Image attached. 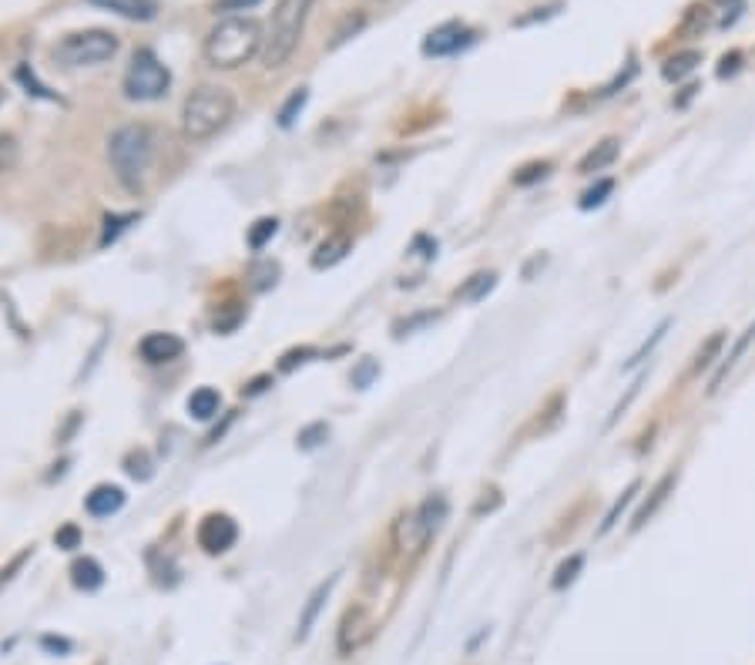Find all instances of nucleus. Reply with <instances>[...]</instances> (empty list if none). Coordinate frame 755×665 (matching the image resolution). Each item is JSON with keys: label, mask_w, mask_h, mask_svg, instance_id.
Returning a JSON list of instances; mask_svg holds the SVG:
<instances>
[{"label": "nucleus", "mask_w": 755, "mask_h": 665, "mask_svg": "<svg viewBox=\"0 0 755 665\" xmlns=\"http://www.w3.org/2000/svg\"><path fill=\"white\" fill-rule=\"evenodd\" d=\"M262 48H266V34H262V24L256 17L229 14L209 31L202 51L212 68L235 71L242 68V64H249L256 54H262Z\"/></svg>", "instance_id": "nucleus-1"}, {"label": "nucleus", "mask_w": 755, "mask_h": 665, "mask_svg": "<svg viewBox=\"0 0 755 665\" xmlns=\"http://www.w3.org/2000/svg\"><path fill=\"white\" fill-rule=\"evenodd\" d=\"M235 118V95L222 84H198L182 105V135L188 142H209Z\"/></svg>", "instance_id": "nucleus-2"}, {"label": "nucleus", "mask_w": 755, "mask_h": 665, "mask_svg": "<svg viewBox=\"0 0 755 665\" xmlns=\"http://www.w3.org/2000/svg\"><path fill=\"white\" fill-rule=\"evenodd\" d=\"M155 131L148 125H121L108 138V162L125 189H141L151 162H155Z\"/></svg>", "instance_id": "nucleus-3"}, {"label": "nucleus", "mask_w": 755, "mask_h": 665, "mask_svg": "<svg viewBox=\"0 0 755 665\" xmlns=\"http://www.w3.org/2000/svg\"><path fill=\"white\" fill-rule=\"evenodd\" d=\"M313 7H316V0H279L276 4L272 21H269L266 48H262V64H266L269 71L286 68L289 58L296 54Z\"/></svg>", "instance_id": "nucleus-4"}, {"label": "nucleus", "mask_w": 755, "mask_h": 665, "mask_svg": "<svg viewBox=\"0 0 755 665\" xmlns=\"http://www.w3.org/2000/svg\"><path fill=\"white\" fill-rule=\"evenodd\" d=\"M118 54V37L111 31H74L54 44V58L68 68H91Z\"/></svg>", "instance_id": "nucleus-5"}, {"label": "nucleus", "mask_w": 755, "mask_h": 665, "mask_svg": "<svg viewBox=\"0 0 755 665\" xmlns=\"http://www.w3.org/2000/svg\"><path fill=\"white\" fill-rule=\"evenodd\" d=\"M172 88V74L162 61H158L155 51H138L131 58L125 81H121V91H125L128 101H158L165 91Z\"/></svg>", "instance_id": "nucleus-6"}, {"label": "nucleus", "mask_w": 755, "mask_h": 665, "mask_svg": "<svg viewBox=\"0 0 755 665\" xmlns=\"http://www.w3.org/2000/svg\"><path fill=\"white\" fill-rule=\"evenodd\" d=\"M474 37L477 34L460 21L440 24L437 31H430L427 41H423V54H427V58H447V54H457L464 51L467 44H474Z\"/></svg>", "instance_id": "nucleus-7"}, {"label": "nucleus", "mask_w": 755, "mask_h": 665, "mask_svg": "<svg viewBox=\"0 0 755 665\" xmlns=\"http://www.w3.org/2000/svg\"><path fill=\"white\" fill-rule=\"evenodd\" d=\"M235 538H239V528L229 514H205L202 524H198V545H202L209 555H225Z\"/></svg>", "instance_id": "nucleus-8"}, {"label": "nucleus", "mask_w": 755, "mask_h": 665, "mask_svg": "<svg viewBox=\"0 0 755 665\" xmlns=\"http://www.w3.org/2000/svg\"><path fill=\"white\" fill-rule=\"evenodd\" d=\"M433 535L427 531V524L420 521V514L417 511H407V514H400L396 518V524H393V548L400 551V555H410V558H417L423 548H427V541H430Z\"/></svg>", "instance_id": "nucleus-9"}, {"label": "nucleus", "mask_w": 755, "mask_h": 665, "mask_svg": "<svg viewBox=\"0 0 755 665\" xmlns=\"http://www.w3.org/2000/svg\"><path fill=\"white\" fill-rule=\"evenodd\" d=\"M373 639V618L366 608H349L343 615V625H339V652L349 655L356 649H363L366 642Z\"/></svg>", "instance_id": "nucleus-10"}, {"label": "nucleus", "mask_w": 755, "mask_h": 665, "mask_svg": "<svg viewBox=\"0 0 755 665\" xmlns=\"http://www.w3.org/2000/svg\"><path fill=\"white\" fill-rule=\"evenodd\" d=\"M185 353V343L182 336L175 333H148L145 340L138 343V357L151 363V367H158V363H172Z\"/></svg>", "instance_id": "nucleus-11"}, {"label": "nucleus", "mask_w": 755, "mask_h": 665, "mask_svg": "<svg viewBox=\"0 0 755 665\" xmlns=\"http://www.w3.org/2000/svg\"><path fill=\"white\" fill-rule=\"evenodd\" d=\"M84 508H88V514H94V518H111V514L125 508V491L115 484H98L88 498H84Z\"/></svg>", "instance_id": "nucleus-12"}, {"label": "nucleus", "mask_w": 755, "mask_h": 665, "mask_svg": "<svg viewBox=\"0 0 755 665\" xmlns=\"http://www.w3.org/2000/svg\"><path fill=\"white\" fill-rule=\"evenodd\" d=\"M618 155H621V142H618V138H604V142H598L588 155L581 158V162H578V172H581V175L604 172L608 165L618 162Z\"/></svg>", "instance_id": "nucleus-13"}, {"label": "nucleus", "mask_w": 755, "mask_h": 665, "mask_svg": "<svg viewBox=\"0 0 755 665\" xmlns=\"http://www.w3.org/2000/svg\"><path fill=\"white\" fill-rule=\"evenodd\" d=\"M94 7H105V11L128 17V21H151L158 14V0H91Z\"/></svg>", "instance_id": "nucleus-14"}, {"label": "nucleus", "mask_w": 755, "mask_h": 665, "mask_svg": "<svg viewBox=\"0 0 755 665\" xmlns=\"http://www.w3.org/2000/svg\"><path fill=\"white\" fill-rule=\"evenodd\" d=\"M349 252H353V239L343 236V232H336V236H329L323 246L316 249L313 256V269H333L336 262H343Z\"/></svg>", "instance_id": "nucleus-15"}, {"label": "nucleus", "mask_w": 755, "mask_h": 665, "mask_svg": "<svg viewBox=\"0 0 755 665\" xmlns=\"http://www.w3.org/2000/svg\"><path fill=\"white\" fill-rule=\"evenodd\" d=\"M333 585H336V575L326 578L323 585H316V592L309 595V602H306V608H302V615H299V639H306V635L313 632V625H316L319 612H323V605H326L329 592H333Z\"/></svg>", "instance_id": "nucleus-16"}, {"label": "nucleus", "mask_w": 755, "mask_h": 665, "mask_svg": "<svg viewBox=\"0 0 755 665\" xmlns=\"http://www.w3.org/2000/svg\"><path fill=\"white\" fill-rule=\"evenodd\" d=\"M675 481H678L675 474H665L662 481H658L655 487H651V498H648L645 504H641V511L635 514V521H631V528H641V524H648L651 518H655L658 508H662V504L668 501V494H672Z\"/></svg>", "instance_id": "nucleus-17"}, {"label": "nucleus", "mask_w": 755, "mask_h": 665, "mask_svg": "<svg viewBox=\"0 0 755 665\" xmlns=\"http://www.w3.org/2000/svg\"><path fill=\"white\" fill-rule=\"evenodd\" d=\"M71 582L81 588V592H94V588L105 585V568L94 558H78L71 565Z\"/></svg>", "instance_id": "nucleus-18"}, {"label": "nucleus", "mask_w": 755, "mask_h": 665, "mask_svg": "<svg viewBox=\"0 0 755 665\" xmlns=\"http://www.w3.org/2000/svg\"><path fill=\"white\" fill-rule=\"evenodd\" d=\"M222 407V397L219 390L212 387H198L192 397H188V414H192L195 420H212L215 414H219Z\"/></svg>", "instance_id": "nucleus-19"}, {"label": "nucleus", "mask_w": 755, "mask_h": 665, "mask_svg": "<svg viewBox=\"0 0 755 665\" xmlns=\"http://www.w3.org/2000/svg\"><path fill=\"white\" fill-rule=\"evenodd\" d=\"M698 64H702V54L698 51H682V54H672L665 64H662V74L668 81H682V78H688Z\"/></svg>", "instance_id": "nucleus-20"}, {"label": "nucleus", "mask_w": 755, "mask_h": 665, "mask_svg": "<svg viewBox=\"0 0 755 665\" xmlns=\"http://www.w3.org/2000/svg\"><path fill=\"white\" fill-rule=\"evenodd\" d=\"M494 286H497V273H477L457 289V299H464V303H477V299H484Z\"/></svg>", "instance_id": "nucleus-21"}, {"label": "nucleus", "mask_w": 755, "mask_h": 665, "mask_svg": "<svg viewBox=\"0 0 755 665\" xmlns=\"http://www.w3.org/2000/svg\"><path fill=\"white\" fill-rule=\"evenodd\" d=\"M417 514H420V521L427 524L430 535H437L440 524H443V518H447V501H443L440 494H433V498H427V501L420 504Z\"/></svg>", "instance_id": "nucleus-22"}, {"label": "nucleus", "mask_w": 755, "mask_h": 665, "mask_svg": "<svg viewBox=\"0 0 755 665\" xmlns=\"http://www.w3.org/2000/svg\"><path fill=\"white\" fill-rule=\"evenodd\" d=\"M722 343H725V333H715V336H709V340H705V346L695 353V360H692V377H698V373H705L715 360H719Z\"/></svg>", "instance_id": "nucleus-23"}, {"label": "nucleus", "mask_w": 755, "mask_h": 665, "mask_svg": "<svg viewBox=\"0 0 755 665\" xmlns=\"http://www.w3.org/2000/svg\"><path fill=\"white\" fill-rule=\"evenodd\" d=\"M752 340H755V323L749 326V330H745V333H742V340H739V343H735V350L729 353V357H725V363H722V370H719V373H715V380H712V387H709V393H715V390H719V387H722V380H725V377H729V370L735 367V363H739V357H742V353H745V350H749V343H752Z\"/></svg>", "instance_id": "nucleus-24"}, {"label": "nucleus", "mask_w": 755, "mask_h": 665, "mask_svg": "<svg viewBox=\"0 0 755 665\" xmlns=\"http://www.w3.org/2000/svg\"><path fill=\"white\" fill-rule=\"evenodd\" d=\"M306 101H309V91H306V88L292 91L286 105L279 108V125H282V128H292V125H296V118L302 115V108H306Z\"/></svg>", "instance_id": "nucleus-25"}, {"label": "nucleus", "mask_w": 755, "mask_h": 665, "mask_svg": "<svg viewBox=\"0 0 755 665\" xmlns=\"http://www.w3.org/2000/svg\"><path fill=\"white\" fill-rule=\"evenodd\" d=\"M638 487H641L638 481H631V484H628V491H625V494H621V498H618L615 504H611V511H608V514H604V524H601V535H604V531H611V528H615V524H618V514H621V511H625V508H628V504H631V501H635Z\"/></svg>", "instance_id": "nucleus-26"}, {"label": "nucleus", "mask_w": 755, "mask_h": 665, "mask_svg": "<svg viewBox=\"0 0 755 665\" xmlns=\"http://www.w3.org/2000/svg\"><path fill=\"white\" fill-rule=\"evenodd\" d=\"M276 232H279V222L276 219H259L256 226L249 229V246L256 249V252L266 249V242L276 236Z\"/></svg>", "instance_id": "nucleus-27"}, {"label": "nucleus", "mask_w": 755, "mask_h": 665, "mask_svg": "<svg viewBox=\"0 0 755 665\" xmlns=\"http://www.w3.org/2000/svg\"><path fill=\"white\" fill-rule=\"evenodd\" d=\"M611 192H615V182H611V179H601L598 185H594V189H588V192L581 195V209H584V212H588V209H598V205H604V199H608Z\"/></svg>", "instance_id": "nucleus-28"}, {"label": "nucleus", "mask_w": 755, "mask_h": 665, "mask_svg": "<svg viewBox=\"0 0 755 665\" xmlns=\"http://www.w3.org/2000/svg\"><path fill=\"white\" fill-rule=\"evenodd\" d=\"M125 471L135 477V481H148L151 477V461H148V454L145 451H131L128 457H125Z\"/></svg>", "instance_id": "nucleus-29"}, {"label": "nucleus", "mask_w": 755, "mask_h": 665, "mask_svg": "<svg viewBox=\"0 0 755 665\" xmlns=\"http://www.w3.org/2000/svg\"><path fill=\"white\" fill-rule=\"evenodd\" d=\"M547 175H551V162H531L514 175V182L517 185H531L537 179H547Z\"/></svg>", "instance_id": "nucleus-30"}, {"label": "nucleus", "mask_w": 755, "mask_h": 665, "mask_svg": "<svg viewBox=\"0 0 755 665\" xmlns=\"http://www.w3.org/2000/svg\"><path fill=\"white\" fill-rule=\"evenodd\" d=\"M17 155H21V152H17L14 138L11 135H0V175L11 172V168L17 165Z\"/></svg>", "instance_id": "nucleus-31"}, {"label": "nucleus", "mask_w": 755, "mask_h": 665, "mask_svg": "<svg viewBox=\"0 0 755 665\" xmlns=\"http://www.w3.org/2000/svg\"><path fill=\"white\" fill-rule=\"evenodd\" d=\"M326 437H329V427L326 424H313V427H306L299 434V447H302V451H313V447L323 444Z\"/></svg>", "instance_id": "nucleus-32"}, {"label": "nucleus", "mask_w": 755, "mask_h": 665, "mask_svg": "<svg viewBox=\"0 0 755 665\" xmlns=\"http://www.w3.org/2000/svg\"><path fill=\"white\" fill-rule=\"evenodd\" d=\"M665 330H668V320H665L662 326H658V330H655V333H651V340H645V343H641V346H638V353H631L628 367H638V363H641V360H645V357H648V353H651V350H655V346H658V343H662V336H665Z\"/></svg>", "instance_id": "nucleus-33"}, {"label": "nucleus", "mask_w": 755, "mask_h": 665, "mask_svg": "<svg viewBox=\"0 0 755 665\" xmlns=\"http://www.w3.org/2000/svg\"><path fill=\"white\" fill-rule=\"evenodd\" d=\"M581 565H584V558H581V555H574V558H568V561H564V565L558 568V578H554V588H564V585H571L574 578H578Z\"/></svg>", "instance_id": "nucleus-34"}, {"label": "nucleus", "mask_w": 755, "mask_h": 665, "mask_svg": "<svg viewBox=\"0 0 755 665\" xmlns=\"http://www.w3.org/2000/svg\"><path fill=\"white\" fill-rule=\"evenodd\" d=\"M54 545L64 548V551L78 548V545H81V531L74 528V524H64V528L58 531V535H54Z\"/></svg>", "instance_id": "nucleus-35"}, {"label": "nucleus", "mask_w": 755, "mask_h": 665, "mask_svg": "<svg viewBox=\"0 0 755 665\" xmlns=\"http://www.w3.org/2000/svg\"><path fill=\"white\" fill-rule=\"evenodd\" d=\"M125 222H135V215H108V219H105L108 229H105V239H101V242L108 246L111 239H118V232L125 229Z\"/></svg>", "instance_id": "nucleus-36"}, {"label": "nucleus", "mask_w": 755, "mask_h": 665, "mask_svg": "<svg viewBox=\"0 0 755 665\" xmlns=\"http://www.w3.org/2000/svg\"><path fill=\"white\" fill-rule=\"evenodd\" d=\"M376 373H380V367H376L373 360H366L363 367L353 373V383H356V387H370V380L376 377Z\"/></svg>", "instance_id": "nucleus-37"}, {"label": "nucleus", "mask_w": 755, "mask_h": 665, "mask_svg": "<svg viewBox=\"0 0 755 665\" xmlns=\"http://www.w3.org/2000/svg\"><path fill=\"white\" fill-rule=\"evenodd\" d=\"M259 0H215V11H252Z\"/></svg>", "instance_id": "nucleus-38"}, {"label": "nucleus", "mask_w": 755, "mask_h": 665, "mask_svg": "<svg viewBox=\"0 0 755 665\" xmlns=\"http://www.w3.org/2000/svg\"><path fill=\"white\" fill-rule=\"evenodd\" d=\"M739 61H742V54H739V51L725 54V58H722V68H719V78H729V74L739 71Z\"/></svg>", "instance_id": "nucleus-39"}, {"label": "nucleus", "mask_w": 755, "mask_h": 665, "mask_svg": "<svg viewBox=\"0 0 755 665\" xmlns=\"http://www.w3.org/2000/svg\"><path fill=\"white\" fill-rule=\"evenodd\" d=\"M360 27H363V17H356V21H353V17H349L343 31H336V44H339V41H346L349 34H356V31H360Z\"/></svg>", "instance_id": "nucleus-40"}, {"label": "nucleus", "mask_w": 755, "mask_h": 665, "mask_svg": "<svg viewBox=\"0 0 755 665\" xmlns=\"http://www.w3.org/2000/svg\"><path fill=\"white\" fill-rule=\"evenodd\" d=\"M0 101H4V88H0Z\"/></svg>", "instance_id": "nucleus-41"}]
</instances>
